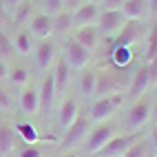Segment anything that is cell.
<instances>
[{"mask_svg": "<svg viewBox=\"0 0 157 157\" xmlns=\"http://www.w3.org/2000/svg\"><path fill=\"white\" fill-rule=\"evenodd\" d=\"M128 20L124 18V13L120 9H115V11H100L98 16V31L102 38H115L124 29Z\"/></svg>", "mask_w": 157, "mask_h": 157, "instance_id": "cell-7", "label": "cell"}, {"mask_svg": "<svg viewBox=\"0 0 157 157\" xmlns=\"http://www.w3.org/2000/svg\"><path fill=\"white\" fill-rule=\"evenodd\" d=\"M115 93H124V84L117 80L113 71L104 69L98 71V78H95V93H93V100L95 98H106V95H115Z\"/></svg>", "mask_w": 157, "mask_h": 157, "instance_id": "cell-9", "label": "cell"}, {"mask_svg": "<svg viewBox=\"0 0 157 157\" xmlns=\"http://www.w3.org/2000/svg\"><path fill=\"white\" fill-rule=\"evenodd\" d=\"M58 60V47L51 42V40H40V42L33 47V62H36V69L40 73H47L49 69H53Z\"/></svg>", "mask_w": 157, "mask_h": 157, "instance_id": "cell-8", "label": "cell"}, {"mask_svg": "<svg viewBox=\"0 0 157 157\" xmlns=\"http://www.w3.org/2000/svg\"><path fill=\"white\" fill-rule=\"evenodd\" d=\"M27 27H29L31 38H38V40H47L53 33V20H51V16H47L42 11H36Z\"/></svg>", "mask_w": 157, "mask_h": 157, "instance_id": "cell-13", "label": "cell"}, {"mask_svg": "<svg viewBox=\"0 0 157 157\" xmlns=\"http://www.w3.org/2000/svg\"><path fill=\"white\" fill-rule=\"evenodd\" d=\"M148 9H151V13L157 18V0H148Z\"/></svg>", "mask_w": 157, "mask_h": 157, "instance_id": "cell-39", "label": "cell"}, {"mask_svg": "<svg viewBox=\"0 0 157 157\" xmlns=\"http://www.w3.org/2000/svg\"><path fill=\"white\" fill-rule=\"evenodd\" d=\"M89 2H98V0H89Z\"/></svg>", "mask_w": 157, "mask_h": 157, "instance_id": "cell-43", "label": "cell"}, {"mask_svg": "<svg viewBox=\"0 0 157 157\" xmlns=\"http://www.w3.org/2000/svg\"><path fill=\"white\" fill-rule=\"evenodd\" d=\"M51 75H53V84H56V93H62L67 86H69V75H71V69L64 60H62V56L56 60L53 69H51Z\"/></svg>", "mask_w": 157, "mask_h": 157, "instance_id": "cell-21", "label": "cell"}, {"mask_svg": "<svg viewBox=\"0 0 157 157\" xmlns=\"http://www.w3.org/2000/svg\"><path fill=\"white\" fill-rule=\"evenodd\" d=\"M16 157H42V151L38 148V144L33 146V144H25L22 148H16V153H13Z\"/></svg>", "mask_w": 157, "mask_h": 157, "instance_id": "cell-31", "label": "cell"}, {"mask_svg": "<svg viewBox=\"0 0 157 157\" xmlns=\"http://www.w3.org/2000/svg\"><path fill=\"white\" fill-rule=\"evenodd\" d=\"M137 38H140V22L137 20H128V22L124 25V29L113 38V47L111 49H115V47H131L133 49Z\"/></svg>", "mask_w": 157, "mask_h": 157, "instance_id": "cell-19", "label": "cell"}, {"mask_svg": "<svg viewBox=\"0 0 157 157\" xmlns=\"http://www.w3.org/2000/svg\"><path fill=\"white\" fill-rule=\"evenodd\" d=\"M18 106H20V113H25L27 117H33V115L40 113V95H38V86L33 82H29L25 89H20Z\"/></svg>", "mask_w": 157, "mask_h": 157, "instance_id": "cell-10", "label": "cell"}, {"mask_svg": "<svg viewBox=\"0 0 157 157\" xmlns=\"http://www.w3.org/2000/svg\"><path fill=\"white\" fill-rule=\"evenodd\" d=\"M151 146L155 148L153 157H157V126H155V128H151Z\"/></svg>", "mask_w": 157, "mask_h": 157, "instance_id": "cell-38", "label": "cell"}, {"mask_svg": "<svg viewBox=\"0 0 157 157\" xmlns=\"http://www.w3.org/2000/svg\"><path fill=\"white\" fill-rule=\"evenodd\" d=\"M11 42H13V51L20 56V58H27L33 53V38H31V33H27L25 29H18V33L11 38Z\"/></svg>", "mask_w": 157, "mask_h": 157, "instance_id": "cell-22", "label": "cell"}, {"mask_svg": "<svg viewBox=\"0 0 157 157\" xmlns=\"http://www.w3.org/2000/svg\"><path fill=\"white\" fill-rule=\"evenodd\" d=\"M84 2H86V0H62V9H64V11H69V13H73L78 7H82Z\"/></svg>", "mask_w": 157, "mask_h": 157, "instance_id": "cell-34", "label": "cell"}, {"mask_svg": "<svg viewBox=\"0 0 157 157\" xmlns=\"http://www.w3.org/2000/svg\"><path fill=\"white\" fill-rule=\"evenodd\" d=\"M7 78H9V64H7L2 58H0V82L7 80Z\"/></svg>", "mask_w": 157, "mask_h": 157, "instance_id": "cell-37", "label": "cell"}, {"mask_svg": "<svg viewBox=\"0 0 157 157\" xmlns=\"http://www.w3.org/2000/svg\"><path fill=\"white\" fill-rule=\"evenodd\" d=\"M146 9H148V0H124L120 11L126 20H140L146 13Z\"/></svg>", "mask_w": 157, "mask_h": 157, "instance_id": "cell-23", "label": "cell"}, {"mask_svg": "<svg viewBox=\"0 0 157 157\" xmlns=\"http://www.w3.org/2000/svg\"><path fill=\"white\" fill-rule=\"evenodd\" d=\"M148 157H153V155H148Z\"/></svg>", "mask_w": 157, "mask_h": 157, "instance_id": "cell-44", "label": "cell"}, {"mask_svg": "<svg viewBox=\"0 0 157 157\" xmlns=\"http://www.w3.org/2000/svg\"><path fill=\"white\" fill-rule=\"evenodd\" d=\"M151 115H153V98L144 93V95L137 98V102L128 109L126 117H124V126L128 131H133V133H137L144 124L151 120Z\"/></svg>", "mask_w": 157, "mask_h": 157, "instance_id": "cell-2", "label": "cell"}, {"mask_svg": "<svg viewBox=\"0 0 157 157\" xmlns=\"http://www.w3.org/2000/svg\"><path fill=\"white\" fill-rule=\"evenodd\" d=\"M89 126H91V122H89L86 111H80L75 122L64 131V137H62V142H60L62 148L69 151V148H73V146H80V142L86 140V135H89Z\"/></svg>", "mask_w": 157, "mask_h": 157, "instance_id": "cell-5", "label": "cell"}, {"mask_svg": "<svg viewBox=\"0 0 157 157\" xmlns=\"http://www.w3.org/2000/svg\"><path fill=\"white\" fill-rule=\"evenodd\" d=\"M146 64H148V73H151V84H157V56L148 60Z\"/></svg>", "mask_w": 157, "mask_h": 157, "instance_id": "cell-35", "label": "cell"}, {"mask_svg": "<svg viewBox=\"0 0 157 157\" xmlns=\"http://www.w3.org/2000/svg\"><path fill=\"white\" fill-rule=\"evenodd\" d=\"M80 104L75 100V95H67L64 102L60 104V109H58V128L64 133L73 122H75V117L80 115Z\"/></svg>", "mask_w": 157, "mask_h": 157, "instance_id": "cell-11", "label": "cell"}, {"mask_svg": "<svg viewBox=\"0 0 157 157\" xmlns=\"http://www.w3.org/2000/svg\"><path fill=\"white\" fill-rule=\"evenodd\" d=\"M13 102H11V95H9V91L0 84V111H11Z\"/></svg>", "mask_w": 157, "mask_h": 157, "instance_id": "cell-33", "label": "cell"}, {"mask_svg": "<svg viewBox=\"0 0 157 157\" xmlns=\"http://www.w3.org/2000/svg\"><path fill=\"white\" fill-rule=\"evenodd\" d=\"M148 155H151V151H148V142L142 137L140 142H135V144H133L122 157H148Z\"/></svg>", "mask_w": 157, "mask_h": 157, "instance_id": "cell-29", "label": "cell"}, {"mask_svg": "<svg viewBox=\"0 0 157 157\" xmlns=\"http://www.w3.org/2000/svg\"><path fill=\"white\" fill-rule=\"evenodd\" d=\"M13 131L25 144H33L36 146V144H42V142H56V137H42V135L36 131V126L29 124V122H16Z\"/></svg>", "mask_w": 157, "mask_h": 157, "instance_id": "cell-17", "label": "cell"}, {"mask_svg": "<svg viewBox=\"0 0 157 157\" xmlns=\"http://www.w3.org/2000/svg\"><path fill=\"white\" fill-rule=\"evenodd\" d=\"M16 131L13 124H9L7 120H0V157H9L16 153Z\"/></svg>", "mask_w": 157, "mask_h": 157, "instance_id": "cell-16", "label": "cell"}, {"mask_svg": "<svg viewBox=\"0 0 157 157\" xmlns=\"http://www.w3.org/2000/svg\"><path fill=\"white\" fill-rule=\"evenodd\" d=\"M40 5H42V13L47 16H58L60 11H64L62 9V0H40Z\"/></svg>", "mask_w": 157, "mask_h": 157, "instance_id": "cell-30", "label": "cell"}, {"mask_svg": "<svg viewBox=\"0 0 157 157\" xmlns=\"http://www.w3.org/2000/svg\"><path fill=\"white\" fill-rule=\"evenodd\" d=\"M98 16H100V7H98V2H89V0H86L82 7H78L75 11L71 13V18H73V29L95 25V22H98Z\"/></svg>", "mask_w": 157, "mask_h": 157, "instance_id": "cell-12", "label": "cell"}, {"mask_svg": "<svg viewBox=\"0 0 157 157\" xmlns=\"http://www.w3.org/2000/svg\"><path fill=\"white\" fill-rule=\"evenodd\" d=\"M9 84L16 86V89H25L29 82H31V71L25 67V64H16L9 69Z\"/></svg>", "mask_w": 157, "mask_h": 157, "instance_id": "cell-25", "label": "cell"}, {"mask_svg": "<svg viewBox=\"0 0 157 157\" xmlns=\"http://www.w3.org/2000/svg\"><path fill=\"white\" fill-rule=\"evenodd\" d=\"M38 95H40V111L49 113L51 106H53V100H56V84H53V75L47 71L42 82H40V89H38Z\"/></svg>", "mask_w": 157, "mask_h": 157, "instance_id": "cell-15", "label": "cell"}, {"mask_svg": "<svg viewBox=\"0 0 157 157\" xmlns=\"http://www.w3.org/2000/svg\"><path fill=\"white\" fill-rule=\"evenodd\" d=\"M51 20H53V31H58L60 36H67L69 31L73 29V18H71L69 11H60L58 16H53Z\"/></svg>", "mask_w": 157, "mask_h": 157, "instance_id": "cell-27", "label": "cell"}, {"mask_svg": "<svg viewBox=\"0 0 157 157\" xmlns=\"http://www.w3.org/2000/svg\"><path fill=\"white\" fill-rule=\"evenodd\" d=\"M142 137H144L142 131H137V133H126V135H120V133H117L95 157H122L135 142H140Z\"/></svg>", "mask_w": 157, "mask_h": 157, "instance_id": "cell-6", "label": "cell"}, {"mask_svg": "<svg viewBox=\"0 0 157 157\" xmlns=\"http://www.w3.org/2000/svg\"><path fill=\"white\" fill-rule=\"evenodd\" d=\"M75 42H80L84 49H89L91 53H95L102 44V36L98 31V25H89V27H80L75 29V36H73Z\"/></svg>", "mask_w": 157, "mask_h": 157, "instance_id": "cell-14", "label": "cell"}, {"mask_svg": "<svg viewBox=\"0 0 157 157\" xmlns=\"http://www.w3.org/2000/svg\"><path fill=\"white\" fill-rule=\"evenodd\" d=\"M2 2H5V13H13L16 7L20 2H25V0H2Z\"/></svg>", "mask_w": 157, "mask_h": 157, "instance_id": "cell-36", "label": "cell"}, {"mask_svg": "<svg viewBox=\"0 0 157 157\" xmlns=\"http://www.w3.org/2000/svg\"><path fill=\"white\" fill-rule=\"evenodd\" d=\"M115 135H117V128H115V124L111 122H102V124H95V128L89 131L86 135V153L95 157L104 146H106Z\"/></svg>", "mask_w": 157, "mask_h": 157, "instance_id": "cell-4", "label": "cell"}, {"mask_svg": "<svg viewBox=\"0 0 157 157\" xmlns=\"http://www.w3.org/2000/svg\"><path fill=\"white\" fill-rule=\"evenodd\" d=\"M109 60H111L113 67L124 69V67H128L131 60H133V49L131 47H115V49H111V58Z\"/></svg>", "mask_w": 157, "mask_h": 157, "instance_id": "cell-26", "label": "cell"}, {"mask_svg": "<svg viewBox=\"0 0 157 157\" xmlns=\"http://www.w3.org/2000/svg\"><path fill=\"white\" fill-rule=\"evenodd\" d=\"M58 157H75V155H73V153H60Z\"/></svg>", "mask_w": 157, "mask_h": 157, "instance_id": "cell-41", "label": "cell"}, {"mask_svg": "<svg viewBox=\"0 0 157 157\" xmlns=\"http://www.w3.org/2000/svg\"><path fill=\"white\" fill-rule=\"evenodd\" d=\"M33 13H36V7H33V2H31V0H25V2H20V5L16 7V11L11 13L13 25L22 29L25 25H29V20L33 18Z\"/></svg>", "mask_w": 157, "mask_h": 157, "instance_id": "cell-24", "label": "cell"}, {"mask_svg": "<svg viewBox=\"0 0 157 157\" xmlns=\"http://www.w3.org/2000/svg\"><path fill=\"white\" fill-rule=\"evenodd\" d=\"M93 53L89 49H84L80 42H75L73 38H69L67 42H64V49H62V60L69 64L71 71H82V69H86L89 67V62H91Z\"/></svg>", "mask_w": 157, "mask_h": 157, "instance_id": "cell-3", "label": "cell"}, {"mask_svg": "<svg viewBox=\"0 0 157 157\" xmlns=\"http://www.w3.org/2000/svg\"><path fill=\"white\" fill-rule=\"evenodd\" d=\"M151 84V73H148V64H140L137 71L133 73V82H131V95L133 98H142L146 91H148Z\"/></svg>", "mask_w": 157, "mask_h": 157, "instance_id": "cell-18", "label": "cell"}, {"mask_svg": "<svg viewBox=\"0 0 157 157\" xmlns=\"http://www.w3.org/2000/svg\"><path fill=\"white\" fill-rule=\"evenodd\" d=\"M124 0H98L100 11H115V9H122Z\"/></svg>", "mask_w": 157, "mask_h": 157, "instance_id": "cell-32", "label": "cell"}, {"mask_svg": "<svg viewBox=\"0 0 157 157\" xmlns=\"http://www.w3.org/2000/svg\"><path fill=\"white\" fill-rule=\"evenodd\" d=\"M153 117L157 120V100H153Z\"/></svg>", "mask_w": 157, "mask_h": 157, "instance_id": "cell-40", "label": "cell"}, {"mask_svg": "<svg viewBox=\"0 0 157 157\" xmlns=\"http://www.w3.org/2000/svg\"><path fill=\"white\" fill-rule=\"evenodd\" d=\"M2 13H5V2L0 0V16H2Z\"/></svg>", "mask_w": 157, "mask_h": 157, "instance_id": "cell-42", "label": "cell"}, {"mask_svg": "<svg viewBox=\"0 0 157 157\" xmlns=\"http://www.w3.org/2000/svg\"><path fill=\"white\" fill-rule=\"evenodd\" d=\"M126 95L124 93H115V95H106V98H95L91 102V106L86 111L89 115V122L91 124H102V122H109L115 113L122 109Z\"/></svg>", "mask_w": 157, "mask_h": 157, "instance_id": "cell-1", "label": "cell"}, {"mask_svg": "<svg viewBox=\"0 0 157 157\" xmlns=\"http://www.w3.org/2000/svg\"><path fill=\"white\" fill-rule=\"evenodd\" d=\"M95 78H98V71L95 69H82L78 73V91L82 98H93V93H95Z\"/></svg>", "mask_w": 157, "mask_h": 157, "instance_id": "cell-20", "label": "cell"}, {"mask_svg": "<svg viewBox=\"0 0 157 157\" xmlns=\"http://www.w3.org/2000/svg\"><path fill=\"white\" fill-rule=\"evenodd\" d=\"M13 56H16V51H13V42H11V38H9L7 31L0 29V58L7 62V60H11Z\"/></svg>", "mask_w": 157, "mask_h": 157, "instance_id": "cell-28", "label": "cell"}]
</instances>
